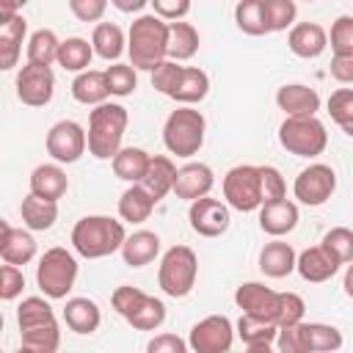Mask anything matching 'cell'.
<instances>
[{"label":"cell","mask_w":353,"mask_h":353,"mask_svg":"<svg viewBox=\"0 0 353 353\" xmlns=\"http://www.w3.org/2000/svg\"><path fill=\"white\" fill-rule=\"evenodd\" d=\"M204 130H207V121L201 110L190 105H179L176 110L168 113L163 124V143L176 157H193L204 146Z\"/></svg>","instance_id":"4"},{"label":"cell","mask_w":353,"mask_h":353,"mask_svg":"<svg viewBox=\"0 0 353 353\" xmlns=\"http://www.w3.org/2000/svg\"><path fill=\"white\" fill-rule=\"evenodd\" d=\"M295 270L303 281L309 284H323L328 279H334V273L339 270V259L320 243V245H312L306 251L298 254V262H295Z\"/></svg>","instance_id":"16"},{"label":"cell","mask_w":353,"mask_h":353,"mask_svg":"<svg viewBox=\"0 0 353 353\" xmlns=\"http://www.w3.org/2000/svg\"><path fill=\"white\" fill-rule=\"evenodd\" d=\"M234 22L245 36H265V0H237L234 6Z\"/></svg>","instance_id":"39"},{"label":"cell","mask_w":353,"mask_h":353,"mask_svg":"<svg viewBox=\"0 0 353 353\" xmlns=\"http://www.w3.org/2000/svg\"><path fill=\"white\" fill-rule=\"evenodd\" d=\"M328 116L339 124L345 135L353 138V88H336L328 97Z\"/></svg>","instance_id":"43"},{"label":"cell","mask_w":353,"mask_h":353,"mask_svg":"<svg viewBox=\"0 0 353 353\" xmlns=\"http://www.w3.org/2000/svg\"><path fill=\"white\" fill-rule=\"evenodd\" d=\"M306 3H314V0H306Z\"/></svg>","instance_id":"60"},{"label":"cell","mask_w":353,"mask_h":353,"mask_svg":"<svg viewBox=\"0 0 353 353\" xmlns=\"http://www.w3.org/2000/svg\"><path fill=\"white\" fill-rule=\"evenodd\" d=\"M295 17H298L295 0H265L268 33H281V30L292 28V25H295Z\"/></svg>","instance_id":"42"},{"label":"cell","mask_w":353,"mask_h":353,"mask_svg":"<svg viewBox=\"0 0 353 353\" xmlns=\"http://www.w3.org/2000/svg\"><path fill=\"white\" fill-rule=\"evenodd\" d=\"M303 314H306L303 298H301L298 292H281V298H279V314H276L279 328H281V325H295V323H301Z\"/></svg>","instance_id":"47"},{"label":"cell","mask_w":353,"mask_h":353,"mask_svg":"<svg viewBox=\"0 0 353 353\" xmlns=\"http://www.w3.org/2000/svg\"><path fill=\"white\" fill-rule=\"evenodd\" d=\"M234 342V325L226 314H210L190 328L188 345L196 353H226Z\"/></svg>","instance_id":"11"},{"label":"cell","mask_w":353,"mask_h":353,"mask_svg":"<svg viewBox=\"0 0 353 353\" xmlns=\"http://www.w3.org/2000/svg\"><path fill=\"white\" fill-rule=\"evenodd\" d=\"M207 94H210V77H207V72L199 69V66H185L182 74H179V80H176V88L171 91V99L179 102V105H196Z\"/></svg>","instance_id":"31"},{"label":"cell","mask_w":353,"mask_h":353,"mask_svg":"<svg viewBox=\"0 0 353 353\" xmlns=\"http://www.w3.org/2000/svg\"><path fill=\"white\" fill-rule=\"evenodd\" d=\"M279 143L295 157H317L328 146V132L317 116H287L279 127Z\"/></svg>","instance_id":"7"},{"label":"cell","mask_w":353,"mask_h":353,"mask_svg":"<svg viewBox=\"0 0 353 353\" xmlns=\"http://www.w3.org/2000/svg\"><path fill=\"white\" fill-rule=\"evenodd\" d=\"M295 262H298V254L290 243L284 240H270L265 243V248L259 251V270L268 276V279H284L295 270Z\"/></svg>","instance_id":"23"},{"label":"cell","mask_w":353,"mask_h":353,"mask_svg":"<svg viewBox=\"0 0 353 353\" xmlns=\"http://www.w3.org/2000/svg\"><path fill=\"white\" fill-rule=\"evenodd\" d=\"M91 47L102 61H119L121 52L127 50L124 30L113 22H97L94 33H91Z\"/></svg>","instance_id":"34"},{"label":"cell","mask_w":353,"mask_h":353,"mask_svg":"<svg viewBox=\"0 0 353 353\" xmlns=\"http://www.w3.org/2000/svg\"><path fill=\"white\" fill-rule=\"evenodd\" d=\"M130 63L141 72H154L168 58V22L157 14H141L127 33Z\"/></svg>","instance_id":"1"},{"label":"cell","mask_w":353,"mask_h":353,"mask_svg":"<svg viewBox=\"0 0 353 353\" xmlns=\"http://www.w3.org/2000/svg\"><path fill=\"white\" fill-rule=\"evenodd\" d=\"M276 347L281 353H306L303 350V336H301V323L295 325H281L276 336Z\"/></svg>","instance_id":"53"},{"label":"cell","mask_w":353,"mask_h":353,"mask_svg":"<svg viewBox=\"0 0 353 353\" xmlns=\"http://www.w3.org/2000/svg\"><path fill=\"white\" fill-rule=\"evenodd\" d=\"M223 199L237 212H254L262 207V176L259 165H234L223 176Z\"/></svg>","instance_id":"8"},{"label":"cell","mask_w":353,"mask_h":353,"mask_svg":"<svg viewBox=\"0 0 353 353\" xmlns=\"http://www.w3.org/2000/svg\"><path fill=\"white\" fill-rule=\"evenodd\" d=\"M127 240L124 223L110 215H85L72 226V248L83 259H102L121 251Z\"/></svg>","instance_id":"2"},{"label":"cell","mask_w":353,"mask_h":353,"mask_svg":"<svg viewBox=\"0 0 353 353\" xmlns=\"http://www.w3.org/2000/svg\"><path fill=\"white\" fill-rule=\"evenodd\" d=\"M0 229H3L0 232V256H3V262H8V265H28V262L36 259V240H33L30 232L14 229L6 221H3Z\"/></svg>","instance_id":"21"},{"label":"cell","mask_w":353,"mask_h":353,"mask_svg":"<svg viewBox=\"0 0 353 353\" xmlns=\"http://www.w3.org/2000/svg\"><path fill=\"white\" fill-rule=\"evenodd\" d=\"M47 323H58L50 301L39 298V295L22 298V303L17 306V325H19V331H28V328H36V325H47Z\"/></svg>","instance_id":"37"},{"label":"cell","mask_w":353,"mask_h":353,"mask_svg":"<svg viewBox=\"0 0 353 353\" xmlns=\"http://www.w3.org/2000/svg\"><path fill=\"white\" fill-rule=\"evenodd\" d=\"M237 336L251 353H268L276 345L279 323L265 320V317H254V314H243L237 320Z\"/></svg>","instance_id":"18"},{"label":"cell","mask_w":353,"mask_h":353,"mask_svg":"<svg viewBox=\"0 0 353 353\" xmlns=\"http://www.w3.org/2000/svg\"><path fill=\"white\" fill-rule=\"evenodd\" d=\"M30 0H0V17H11V14H19L22 6H28Z\"/></svg>","instance_id":"58"},{"label":"cell","mask_w":353,"mask_h":353,"mask_svg":"<svg viewBox=\"0 0 353 353\" xmlns=\"http://www.w3.org/2000/svg\"><path fill=\"white\" fill-rule=\"evenodd\" d=\"M259 176H262V204L287 196V182H284V176H281L279 168H273V165H259Z\"/></svg>","instance_id":"50"},{"label":"cell","mask_w":353,"mask_h":353,"mask_svg":"<svg viewBox=\"0 0 353 353\" xmlns=\"http://www.w3.org/2000/svg\"><path fill=\"white\" fill-rule=\"evenodd\" d=\"M19 336H22V350H30V353H55L61 347L58 323H47V325L19 331Z\"/></svg>","instance_id":"40"},{"label":"cell","mask_w":353,"mask_h":353,"mask_svg":"<svg viewBox=\"0 0 353 353\" xmlns=\"http://www.w3.org/2000/svg\"><path fill=\"white\" fill-rule=\"evenodd\" d=\"M149 3H152L154 14L163 17L165 22L182 19V17H188V11H190V0H149Z\"/></svg>","instance_id":"54"},{"label":"cell","mask_w":353,"mask_h":353,"mask_svg":"<svg viewBox=\"0 0 353 353\" xmlns=\"http://www.w3.org/2000/svg\"><path fill=\"white\" fill-rule=\"evenodd\" d=\"M88 149V132L72 121V119H63V121H55L47 132V154L55 160V163H77Z\"/></svg>","instance_id":"10"},{"label":"cell","mask_w":353,"mask_h":353,"mask_svg":"<svg viewBox=\"0 0 353 353\" xmlns=\"http://www.w3.org/2000/svg\"><path fill=\"white\" fill-rule=\"evenodd\" d=\"M143 301H146V292H143V290H138V287H130V284L116 287V290H113V295H110L113 309H116L124 320H127L130 314H135V309H138Z\"/></svg>","instance_id":"46"},{"label":"cell","mask_w":353,"mask_h":353,"mask_svg":"<svg viewBox=\"0 0 353 353\" xmlns=\"http://www.w3.org/2000/svg\"><path fill=\"white\" fill-rule=\"evenodd\" d=\"M77 281V259L72 251L55 245V248H47L41 256H39V265H36V284L39 290L50 298V301H61L72 292Z\"/></svg>","instance_id":"5"},{"label":"cell","mask_w":353,"mask_h":353,"mask_svg":"<svg viewBox=\"0 0 353 353\" xmlns=\"http://www.w3.org/2000/svg\"><path fill=\"white\" fill-rule=\"evenodd\" d=\"M127 108L119 102H102L94 105L88 116V154L97 160H113L121 149L124 130H127Z\"/></svg>","instance_id":"3"},{"label":"cell","mask_w":353,"mask_h":353,"mask_svg":"<svg viewBox=\"0 0 353 353\" xmlns=\"http://www.w3.org/2000/svg\"><path fill=\"white\" fill-rule=\"evenodd\" d=\"M301 336L306 353H331L342 347V331L328 323H303L301 320Z\"/></svg>","instance_id":"32"},{"label":"cell","mask_w":353,"mask_h":353,"mask_svg":"<svg viewBox=\"0 0 353 353\" xmlns=\"http://www.w3.org/2000/svg\"><path fill=\"white\" fill-rule=\"evenodd\" d=\"M188 221H190V229L199 237H221L232 223L229 204L218 201V199H210V196H201V199L190 201Z\"/></svg>","instance_id":"13"},{"label":"cell","mask_w":353,"mask_h":353,"mask_svg":"<svg viewBox=\"0 0 353 353\" xmlns=\"http://www.w3.org/2000/svg\"><path fill=\"white\" fill-rule=\"evenodd\" d=\"M55 94V74L50 66L25 63L17 74V97L28 108H44Z\"/></svg>","instance_id":"12"},{"label":"cell","mask_w":353,"mask_h":353,"mask_svg":"<svg viewBox=\"0 0 353 353\" xmlns=\"http://www.w3.org/2000/svg\"><path fill=\"white\" fill-rule=\"evenodd\" d=\"M331 77L336 83H353V52H334L331 58Z\"/></svg>","instance_id":"56"},{"label":"cell","mask_w":353,"mask_h":353,"mask_svg":"<svg viewBox=\"0 0 353 353\" xmlns=\"http://www.w3.org/2000/svg\"><path fill=\"white\" fill-rule=\"evenodd\" d=\"M25 287V276L19 270V265H3L0 268V298L3 301H14L17 295H22Z\"/></svg>","instance_id":"51"},{"label":"cell","mask_w":353,"mask_h":353,"mask_svg":"<svg viewBox=\"0 0 353 353\" xmlns=\"http://www.w3.org/2000/svg\"><path fill=\"white\" fill-rule=\"evenodd\" d=\"M149 163H152V154H149L146 149H141V146H121V149L116 152V157L110 160L113 174H116L119 179L130 182V185H135V182H141V179L146 176Z\"/></svg>","instance_id":"27"},{"label":"cell","mask_w":353,"mask_h":353,"mask_svg":"<svg viewBox=\"0 0 353 353\" xmlns=\"http://www.w3.org/2000/svg\"><path fill=\"white\" fill-rule=\"evenodd\" d=\"M287 44H290V52L298 55V58H317L325 52L328 47V33L323 25L317 22H298L290 28V36H287Z\"/></svg>","instance_id":"19"},{"label":"cell","mask_w":353,"mask_h":353,"mask_svg":"<svg viewBox=\"0 0 353 353\" xmlns=\"http://www.w3.org/2000/svg\"><path fill=\"white\" fill-rule=\"evenodd\" d=\"M298 226V204L284 199L265 201L259 207V229L270 237H284Z\"/></svg>","instance_id":"17"},{"label":"cell","mask_w":353,"mask_h":353,"mask_svg":"<svg viewBox=\"0 0 353 353\" xmlns=\"http://www.w3.org/2000/svg\"><path fill=\"white\" fill-rule=\"evenodd\" d=\"M196 50H199V30L182 19L168 22V58L182 63V61H190Z\"/></svg>","instance_id":"35"},{"label":"cell","mask_w":353,"mask_h":353,"mask_svg":"<svg viewBox=\"0 0 353 353\" xmlns=\"http://www.w3.org/2000/svg\"><path fill=\"white\" fill-rule=\"evenodd\" d=\"M58 50H61V41H58L55 30H50V28L33 30L28 39V61L30 63H41V66L58 63Z\"/></svg>","instance_id":"38"},{"label":"cell","mask_w":353,"mask_h":353,"mask_svg":"<svg viewBox=\"0 0 353 353\" xmlns=\"http://www.w3.org/2000/svg\"><path fill=\"white\" fill-rule=\"evenodd\" d=\"M323 245L339 259V265L353 262V229L347 226H334L323 234Z\"/></svg>","instance_id":"45"},{"label":"cell","mask_w":353,"mask_h":353,"mask_svg":"<svg viewBox=\"0 0 353 353\" xmlns=\"http://www.w3.org/2000/svg\"><path fill=\"white\" fill-rule=\"evenodd\" d=\"M174 179H176V165L171 163V157H165V154H152L149 171H146V176L141 179V185L154 196V201H160V199H165V193L174 190Z\"/></svg>","instance_id":"33"},{"label":"cell","mask_w":353,"mask_h":353,"mask_svg":"<svg viewBox=\"0 0 353 353\" xmlns=\"http://www.w3.org/2000/svg\"><path fill=\"white\" fill-rule=\"evenodd\" d=\"M69 11L80 22H99L108 11V0H69Z\"/></svg>","instance_id":"52"},{"label":"cell","mask_w":353,"mask_h":353,"mask_svg":"<svg viewBox=\"0 0 353 353\" xmlns=\"http://www.w3.org/2000/svg\"><path fill=\"white\" fill-rule=\"evenodd\" d=\"M19 215H22V223L30 232H47L58 221V201H50V199H41L36 193H28L22 199V204H19Z\"/></svg>","instance_id":"25"},{"label":"cell","mask_w":353,"mask_h":353,"mask_svg":"<svg viewBox=\"0 0 353 353\" xmlns=\"http://www.w3.org/2000/svg\"><path fill=\"white\" fill-rule=\"evenodd\" d=\"M25 33H28V22L22 14H11V17H3L0 22V69H14L17 66V58L22 52V41H25Z\"/></svg>","instance_id":"22"},{"label":"cell","mask_w":353,"mask_h":353,"mask_svg":"<svg viewBox=\"0 0 353 353\" xmlns=\"http://www.w3.org/2000/svg\"><path fill=\"white\" fill-rule=\"evenodd\" d=\"M127 323L138 331H157L165 323V303L154 295H146V301L135 309V314L127 317Z\"/></svg>","instance_id":"41"},{"label":"cell","mask_w":353,"mask_h":353,"mask_svg":"<svg viewBox=\"0 0 353 353\" xmlns=\"http://www.w3.org/2000/svg\"><path fill=\"white\" fill-rule=\"evenodd\" d=\"M135 72H138V69H135L132 63H119V61H113V66L105 69L110 94H113V97H130V94L138 88V74H135Z\"/></svg>","instance_id":"44"},{"label":"cell","mask_w":353,"mask_h":353,"mask_svg":"<svg viewBox=\"0 0 353 353\" xmlns=\"http://www.w3.org/2000/svg\"><path fill=\"white\" fill-rule=\"evenodd\" d=\"M190 345L185 339H179L176 334H157L154 339L146 342V350L149 353H185Z\"/></svg>","instance_id":"55"},{"label":"cell","mask_w":353,"mask_h":353,"mask_svg":"<svg viewBox=\"0 0 353 353\" xmlns=\"http://www.w3.org/2000/svg\"><path fill=\"white\" fill-rule=\"evenodd\" d=\"M182 63L179 61H171V58H165L154 72H152V85L160 91V94H165V97H171V91L176 88V80H179V74H182Z\"/></svg>","instance_id":"48"},{"label":"cell","mask_w":353,"mask_h":353,"mask_svg":"<svg viewBox=\"0 0 353 353\" xmlns=\"http://www.w3.org/2000/svg\"><path fill=\"white\" fill-rule=\"evenodd\" d=\"M113 8H119L121 14H138L143 11V6H149V0H110Z\"/></svg>","instance_id":"57"},{"label":"cell","mask_w":353,"mask_h":353,"mask_svg":"<svg viewBox=\"0 0 353 353\" xmlns=\"http://www.w3.org/2000/svg\"><path fill=\"white\" fill-rule=\"evenodd\" d=\"M63 320L74 334H94L102 323V312L91 298H69L63 306Z\"/></svg>","instance_id":"29"},{"label":"cell","mask_w":353,"mask_h":353,"mask_svg":"<svg viewBox=\"0 0 353 353\" xmlns=\"http://www.w3.org/2000/svg\"><path fill=\"white\" fill-rule=\"evenodd\" d=\"M154 204H157L154 196H152L141 182H135V185H130V188L121 193V199H119V218L127 221V223H143V221H149Z\"/></svg>","instance_id":"28"},{"label":"cell","mask_w":353,"mask_h":353,"mask_svg":"<svg viewBox=\"0 0 353 353\" xmlns=\"http://www.w3.org/2000/svg\"><path fill=\"white\" fill-rule=\"evenodd\" d=\"M157 254H160V237L154 232H146V229L127 234V240L121 245V259L130 268H143V265L154 262Z\"/></svg>","instance_id":"26"},{"label":"cell","mask_w":353,"mask_h":353,"mask_svg":"<svg viewBox=\"0 0 353 353\" xmlns=\"http://www.w3.org/2000/svg\"><path fill=\"white\" fill-rule=\"evenodd\" d=\"M279 298L281 292L259 284V281H245L234 290V303L243 309V314H254V317H265L276 323L279 314Z\"/></svg>","instance_id":"14"},{"label":"cell","mask_w":353,"mask_h":353,"mask_svg":"<svg viewBox=\"0 0 353 353\" xmlns=\"http://www.w3.org/2000/svg\"><path fill=\"white\" fill-rule=\"evenodd\" d=\"M199 276V256L188 245H171L157 268V284L168 298H185L193 292Z\"/></svg>","instance_id":"6"},{"label":"cell","mask_w":353,"mask_h":353,"mask_svg":"<svg viewBox=\"0 0 353 353\" xmlns=\"http://www.w3.org/2000/svg\"><path fill=\"white\" fill-rule=\"evenodd\" d=\"M336 190V171L325 163H312L309 168H303L295 182H292V193L301 204L306 207H320L325 204Z\"/></svg>","instance_id":"9"},{"label":"cell","mask_w":353,"mask_h":353,"mask_svg":"<svg viewBox=\"0 0 353 353\" xmlns=\"http://www.w3.org/2000/svg\"><path fill=\"white\" fill-rule=\"evenodd\" d=\"M212 185H215V174L207 163H185L182 168H176V179H174L176 199L196 201L201 196H210Z\"/></svg>","instance_id":"15"},{"label":"cell","mask_w":353,"mask_h":353,"mask_svg":"<svg viewBox=\"0 0 353 353\" xmlns=\"http://www.w3.org/2000/svg\"><path fill=\"white\" fill-rule=\"evenodd\" d=\"M72 97L80 105H102V102H108V97H110L108 74L97 72V69L77 72V77L72 80Z\"/></svg>","instance_id":"30"},{"label":"cell","mask_w":353,"mask_h":353,"mask_svg":"<svg viewBox=\"0 0 353 353\" xmlns=\"http://www.w3.org/2000/svg\"><path fill=\"white\" fill-rule=\"evenodd\" d=\"M328 41L334 52H353V17L350 14H342L334 19Z\"/></svg>","instance_id":"49"},{"label":"cell","mask_w":353,"mask_h":353,"mask_svg":"<svg viewBox=\"0 0 353 353\" xmlns=\"http://www.w3.org/2000/svg\"><path fill=\"white\" fill-rule=\"evenodd\" d=\"M276 105L287 116H317L320 94L303 83H287L276 91Z\"/></svg>","instance_id":"20"},{"label":"cell","mask_w":353,"mask_h":353,"mask_svg":"<svg viewBox=\"0 0 353 353\" xmlns=\"http://www.w3.org/2000/svg\"><path fill=\"white\" fill-rule=\"evenodd\" d=\"M94 47L80 39V36H72L66 41H61V50H58V66H63L66 72H85L91 66V58H94Z\"/></svg>","instance_id":"36"},{"label":"cell","mask_w":353,"mask_h":353,"mask_svg":"<svg viewBox=\"0 0 353 353\" xmlns=\"http://www.w3.org/2000/svg\"><path fill=\"white\" fill-rule=\"evenodd\" d=\"M66 190H69V176L61 168V163H44V165H36L30 171V193L50 199V201H58Z\"/></svg>","instance_id":"24"},{"label":"cell","mask_w":353,"mask_h":353,"mask_svg":"<svg viewBox=\"0 0 353 353\" xmlns=\"http://www.w3.org/2000/svg\"><path fill=\"white\" fill-rule=\"evenodd\" d=\"M342 287H345V295H347V298H353V262H347V270H345Z\"/></svg>","instance_id":"59"}]
</instances>
